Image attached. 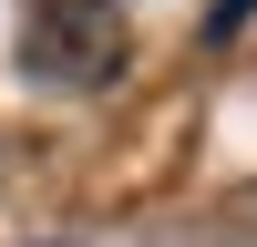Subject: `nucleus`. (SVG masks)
Wrapping results in <instances>:
<instances>
[{
  "label": "nucleus",
  "instance_id": "1",
  "mask_svg": "<svg viewBox=\"0 0 257 247\" xmlns=\"http://www.w3.org/2000/svg\"><path fill=\"white\" fill-rule=\"evenodd\" d=\"M21 72L41 93H103L123 72V11L113 0H31L21 11Z\"/></svg>",
  "mask_w": 257,
  "mask_h": 247
},
{
  "label": "nucleus",
  "instance_id": "2",
  "mask_svg": "<svg viewBox=\"0 0 257 247\" xmlns=\"http://www.w3.org/2000/svg\"><path fill=\"white\" fill-rule=\"evenodd\" d=\"M257 11V0H216V11H206V41H237V21Z\"/></svg>",
  "mask_w": 257,
  "mask_h": 247
}]
</instances>
